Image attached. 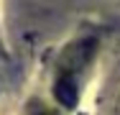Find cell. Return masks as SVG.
<instances>
[{"mask_svg":"<svg viewBox=\"0 0 120 115\" xmlns=\"http://www.w3.org/2000/svg\"><path fill=\"white\" fill-rule=\"evenodd\" d=\"M54 97H56L64 107H74V105H77V79H69V77H56Z\"/></svg>","mask_w":120,"mask_h":115,"instance_id":"cell-1","label":"cell"},{"mask_svg":"<svg viewBox=\"0 0 120 115\" xmlns=\"http://www.w3.org/2000/svg\"><path fill=\"white\" fill-rule=\"evenodd\" d=\"M28 115H56V113L49 110V107H44V105H31L28 107Z\"/></svg>","mask_w":120,"mask_h":115,"instance_id":"cell-2","label":"cell"}]
</instances>
